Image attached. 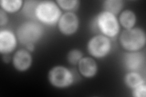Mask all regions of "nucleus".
Masks as SVG:
<instances>
[{
	"mask_svg": "<svg viewBox=\"0 0 146 97\" xmlns=\"http://www.w3.org/2000/svg\"><path fill=\"white\" fill-rule=\"evenodd\" d=\"M23 1L21 0H1L0 2L1 9L9 13H14L21 7Z\"/></svg>",
	"mask_w": 146,
	"mask_h": 97,
	"instance_id": "obj_14",
	"label": "nucleus"
},
{
	"mask_svg": "<svg viewBox=\"0 0 146 97\" xmlns=\"http://www.w3.org/2000/svg\"><path fill=\"white\" fill-rule=\"evenodd\" d=\"M124 6V2L121 0H107L104 2L105 11L117 15L119 13Z\"/></svg>",
	"mask_w": 146,
	"mask_h": 97,
	"instance_id": "obj_15",
	"label": "nucleus"
},
{
	"mask_svg": "<svg viewBox=\"0 0 146 97\" xmlns=\"http://www.w3.org/2000/svg\"><path fill=\"white\" fill-rule=\"evenodd\" d=\"M17 39L12 32L9 30L0 31V52L2 54H8L16 48Z\"/></svg>",
	"mask_w": 146,
	"mask_h": 97,
	"instance_id": "obj_9",
	"label": "nucleus"
},
{
	"mask_svg": "<svg viewBox=\"0 0 146 97\" xmlns=\"http://www.w3.org/2000/svg\"><path fill=\"white\" fill-rule=\"evenodd\" d=\"M62 16L57 3L51 1H39L35 11V16L40 22L47 25H54Z\"/></svg>",
	"mask_w": 146,
	"mask_h": 97,
	"instance_id": "obj_2",
	"label": "nucleus"
},
{
	"mask_svg": "<svg viewBox=\"0 0 146 97\" xmlns=\"http://www.w3.org/2000/svg\"><path fill=\"white\" fill-rule=\"evenodd\" d=\"M136 21V17L135 13L131 11H124L119 16V22L126 29L133 28Z\"/></svg>",
	"mask_w": 146,
	"mask_h": 97,
	"instance_id": "obj_12",
	"label": "nucleus"
},
{
	"mask_svg": "<svg viewBox=\"0 0 146 97\" xmlns=\"http://www.w3.org/2000/svg\"><path fill=\"white\" fill-rule=\"evenodd\" d=\"M83 58V53L78 49H72L68 52L67 59L68 62L73 65H76Z\"/></svg>",
	"mask_w": 146,
	"mask_h": 97,
	"instance_id": "obj_16",
	"label": "nucleus"
},
{
	"mask_svg": "<svg viewBox=\"0 0 146 97\" xmlns=\"http://www.w3.org/2000/svg\"><path fill=\"white\" fill-rule=\"evenodd\" d=\"M124 63L128 70L136 72L143 67L145 63V56L141 52L126 53L124 57Z\"/></svg>",
	"mask_w": 146,
	"mask_h": 97,
	"instance_id": "obj_10",
	"label": "nucleus"
},
{
	"mask_svg": "<svg viewBox=\"0 0 146 97\" xmlns=\"http://www.w3.org/2000/svg\"><path fill=\"white\" fill-rule=\"evenodd\" d=\"M44 29L42 26L36 21H27L21 24L17 30L18 41L25 46L34 45L42 38Z\"/></svg>",
	"mask_w": 146,
	"mask_h": 97,
	"instance_id": "obj_1",
	"label": "nucleus"
},
{
	"mask_svg": "<svg viewBox=\"0 0 146 97\" xmlns=\"http://www.w3.org/2000/svg\"><path fill=\"white\" fill-rule=\"evenodd\" d=\"M48 79L53 86L57 88H65L72 84L74 76L72 73L66 67L57 66L49 71Z\"/></svg>",
	"mask_w": 146,
	"mask_h": 97,
	"instance_id": "obj_5",
	"label": "nucleus"
},
{
	"mask_svg": "<svg viewBox=\"0 0 146 97\" xmlns=\"http://www.w3.org/2000/svg\"><path fill=\"white\" fill-rule=\"evenodd\" d=\"M13 66L17 71L23 72L29 69L33 63V57L29 51L26 49L17 50L13 55Z\"/></svg>",
	"mask_w": 146,
	"mask_h": 97,
	"instance_id": "obj_8",
	"label": "nucleus"
},
{
	"mask_svg": "<svg viewBox=\"0 0 146 97\" xmlns=\"http://www.w3.org/2000/svg\"><path fill=\"white\" fill-rule=\"evenodd\" d=\"M96 24L100 31L107 37L113 38L119 32L120 26L116 15L107 11L99 13L96 18Z\"/></svg>",
	"mask_w": 146,
	"mask_h": 97,
	"instance_id": "obj_4",
	"label": "nucleus"
},
{
	"mask_svg": "<svg viewBox=\"0 0 146 97\" xmlns=\"http://www.w3.org/2000/svg\"><path fill=\"white\" fill-rule=\"evenodd\" d=\"M119 40L123 48L130 52H137L145 44V32L140 28L126 29L122 32Z\"/></svg>",
	"mask_w": 146,
	"mask_h": 97,
	"instance_id": "obj_3",
	"label": "nucleus"
},
{
	"mask_svg": "<svg viewBox=\"0 0 146 97\" xmlns=\"http://www.w3.org/2000/svg\"><path fill=\"white\" fill-rule=\"evenodd\" d=\"M146 95V86L145 83L133 89V96L135 97H145Z\"/></svg>",
	"mask_w": 146,
	"mask_h": 97,
	"instance_id": "obj_19",
	"label": "nucleus"
},
{
	"mask_svg": "<svg viewBox=\"0 0 146 97\" xmlns=\"http://www.w3.org/2000/svg\"><path fill=\"white\" fill-rule=\"evenodd\" d=\"M124 82L127 87L132 89L145 83L142 76L136 72H130L127 73L124 77Z\"/></svg>",
	"mask_w": 146,
	"mask_h": 97,
	"instance_id": "obj_13",
	"label": "nucleus"
},
{
	"mask_svg": "<svg viewBox=\"0 0 146 97\" xmlns=\"http://www.w3.org/2000/svg\"><path fill=\"white\" fill-rule=\"evenodd\" d=\"M56 3L59 7L65 11L76 10L79 5V1L77 0H72V1L58 0Z\"/></svg>",
	"mask_w": 146,
	"mask_h": 97,
	"instance_id": "obj_17",
	"label": "nucleus"
},
{
	"mask_svg": "<svg viewBox=\"0 0 146 97\" xmlns=\"http://www.w3.org/2000/svg\"><path fill=\"white\" fill-rule=\"evenodd\" d=\"M79 71L86 78L93 77L97 73L98 65L95 60L91 57H83L78 63Z\"/></svg>",
	"mask_w": 146,
	"mask_h": 97,
	"instance_id": "obj_11",
	"label": "nucleus"
},
{
	"mask_svg": "<svg viewBox=\"0 0 146 97\" xmlns=\"http://www.w3.org/2000/svg\"><path fill=\"white\" fill-rule=\"evenodd\" d=\"M111 43L106 36L98 35L91 38L88 43L87 49L89 53L95 58H104L110 53Z\"/></svg>",
	"mask_w": 146,
	"mask_h": 97,
	"instance_id": "obj_6",
	"label": "nucleus"
},
{
	"mask_svg": "<svg viewBox=\"0 0 146 97\" xmlns=\"http://www.w3.org/2000/svg\"><path fill=\"white\" fill-rule=\"evenodd\" d=\"M39 1H26L23 11L26 15L35 16V11Z\"/></svg>",
	"mask_w": 146,
	"mask_h": 97,
	"instance_id": "obj_18",
	"label": "nucleus"
},
{
	"mask_svg": "<svg viewBox=\"0 0 146 97\" xmlns=\"http://www.w3.org/2000/svg\"><path fill=\"white\" fill-rule=\"evenodd\" d=\"M79 20L74 13L68 12L62 15L58 21V27L61 33L66 36L74 34L79 28Z\"/></svg>",
	"mask_w": 146,
	"mask_h": 97,
	"instance_id": "obj_7",
	"label": "nucleus"
},
{
	"mask_svg": "<svg viewBox=\"0 0 146 97\" xmlns=\"http://www.w3.org/2000/svg\"><path fill=\"white\" fill-rule=\"evenodd\" d=\"M8 22V17L5 11L1 9L0 10V26L3 27L5 26Z\"/></svg>",
	"mask_w": 146,
	"mask_h": 97,
	"instance_id": "obj_20",
	"label": "nucleus"
}]
</instances>
